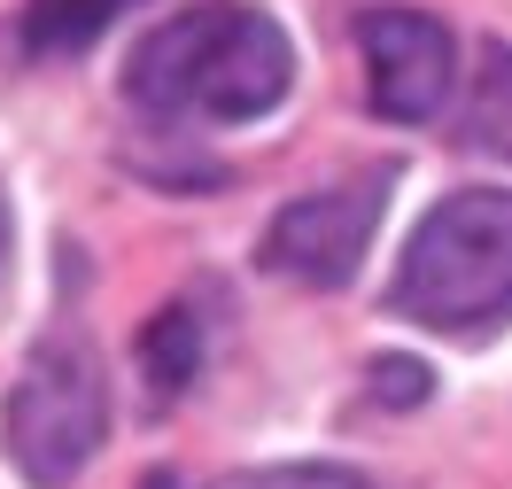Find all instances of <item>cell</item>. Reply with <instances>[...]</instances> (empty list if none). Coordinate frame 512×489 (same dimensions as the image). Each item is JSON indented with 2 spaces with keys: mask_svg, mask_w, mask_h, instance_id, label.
<instances>
[{
  "mask_svg": "<svg viewBox=\"0 0 512 489\" xmlns=\"http://www.w3.org/2000/svg\"><path fill=\"white\" fill-rule=\"evenodd\" d=\"M225 489H373V482L350 466H264V474H241Z\"/></svg>",
  "mask_w": 512,
  "mask_h": 489,
  "instance_id": "9c48e42d",
  "label": "cell"
},
{
  "mask_svg": "<svg viewBox=\"0 0 512 489\" xmlns=\"http://www.w3.org/2000/svg\"><path fill=\"white\" fill-rule=\"evenodd\" d=\"M357 47H365V70H373V109H381V117L427 125L450 101L458 47H450V32L427 8H373V16L357 24Z\"/></svg>",
  "mask_w": 512,
  "mask_h": 489,
  "instance_id": "5b68a950",
  "label": "cell"
},
{
  "mask_svg": "<svg viewBox=\"0 0 512 489\" xmlns=\"http://www.w3.org/2000/svg\"><path fill=\"white\" fill-rule=\"evenodd\" d=\"M373 396L381 404H427V365L419 358H373Z\"/></svg>",
  "mask_w": 512,
  "mask_h": 489,
  "instance_id": "30bf717a",
  "label": "cell"
},
{
  "mask_svg": "<svg viewBox=\"0 0 512 489\" xmlns=\"http://www.w3.org/2000/svg\"><path fill=\"white\" fill-rule=\"evenodd\" d=\"M140 373L156 381L163 404L187 396V381L202 373V319H194L187 303H171V311H156V319L140 326Z\"/></svg>",
  "mask_w": 512,
  "mask_h": 489,
  "instance_id": "52a82bcc",
  "label": "cell"
},
{
  "mask_svg": "<svg viewBox=\"0 0 512 489\" xmlns=\"http://www.w3.org/2000/svg\"><path fill=\"white\" fill-rule=\"evenodd\" d=\"M381 202H388V171H365V179L326 187V195H295L264 226V264L280 280H303V288H342L357 272V257L373 249Z\"/></svg>",
  "mask_w": 512,
  "mask_h": 489,
  "instance_id": "277c9868",
  "label": "cell"
},
{
  "mask_svg": "<svg viewBox=\"0 0 512 489\" xmlns=\"http://www.w3.org/2000/svg\"><path fill=\"white\" fill-rule=\"evenodd\" d=\"M132 0H32L24 8V47L32 55H86Z\"/></svg>",
  "mask_w": 512,
  "mask_h": 489,
  "instance_id": "ba28073f",
  "label": "cell"
},
{
  "mask_svg": "<svg viewBox=\"0 0 512 489\" xmlns=\"http://www.w3.org/2000/svg\"><path fill=\"white\" fill-rule=\"evenodd\" d=\"M109 435V389L101 365L78 342H39L16 389H8V458L24 466V482L63 489Z\"/></svg>",
  "mask_w": 512,
  "mask_h": 489,
  "instance_id": "3957f363",
  "label": "cell"
},
{
  "mask_svg": "<svg viewBox=\"0 0 512 489\" xmlns=\"http://www.w3.org/2000/svg\"><path fill=\"white\" fill-rule=\"evenodd\" d=\"M140 489H179V474H148V482H140Z\"/></svg>",
  "mask_w": 512,
  "mask_h": 489,
  "instance_id": "8fae6325",
  "label": "cell"
},
{
  "mask_svg": "<svg viewBox=\"0 0 512 489\" xmlns=\"http://www.w3.org/2000/svg\"><path fill=\"white\" fill-rule=\"evenodd\" d=\"M466 148L512 163V39H489V47H481L474 101H466Z\"/></svg>",
  "mask_w": 512,
  "mask_h": 489,
  "instance_id": "8992f818",
  "label": "cell"
},
{
  "mask_svg": "<svg viewBox=\"0 0 512 489\" xmlns=\"http://www.w3.org/2000/svg\"><path fill=\"white\" fill-rule=\"evenodd\" d=\"M388 303L443 334H481L512 319V195L505 187H466L443 195L404 241Z\"/></svg>",
  "mask_w": 512,
  "mask_h": 489,
  "instance_id": "7a4b0ae2",
  "label": "cell"
},
{
  "mask_svg": "<svg viewBox=\"0 0 512 489\" xmlns=\"http://www.w3.org/2000/svg\"><path fill=\"white\" fill-rule=\"evenodd\" d=\"M0 249H8V218H0Z\"/></svg>",
  "mask_w": 512,
  "mask_h": 489,
  "instance_id": "7c38bea8",
  "label": "cell"
},
{
  "mask_svg": "<svg viewBox=\"0 0 512 489\" xmlns=\"http://www.w3.org/2000/svg\"><path fill=\"white\" fill-rule=\"evenodd\" d=\"M295 78V47L288 32L241 8V0H202L163 16L156 32L132 47L125 63V94L156 117H202V125H249L264 109H280Z\"/></svg>",
  "mask_w": 512,
  "mask_h": 489,
  "instance_id": "6da1fadb",
  "label": "cell"
}]
</instances>
